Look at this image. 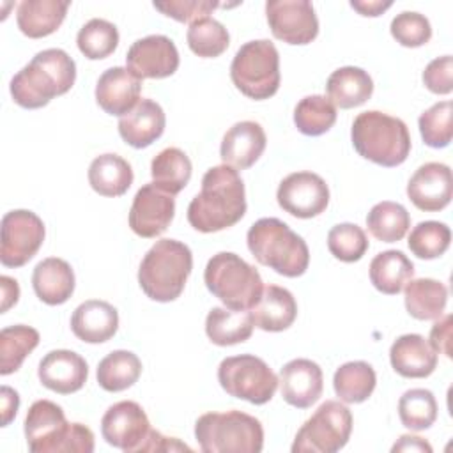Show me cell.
Wrapping results in <instances>:
<instances>
[{"label": "cell", "instance_id": "6da1fadb", "mask_svg": "<svg viewBox=\"0 0 453 453\" xmlns=\"http://www.w3.org/2000/svg\"><path fill=\"white\" fill-rule=\"evenodd\" d=\"M246 212L244 182L235 168L219 165L202 177L200 193L188 205L189 225L203 234L234 226Z\"/></svg>", "mask_w": 453, "mask_h": 453}, {"label": "cell", "instance_id": "7a4b0ae2", "mask_svg": "<svg viewBox=\"0 0 453 453\" xmlns=\"http://www.w3.org/2000/svg\"><path fill=\"white\" fill-rule=\"evenodd\" d=\"M76 80L74 60L60 48L39 51L11 80L14 103L27 110L46 106L53 97L71 90Z\"/></svg>", "mask_w": 453, "mask_h": 453}, {"label": "cell", "instance_id": "3957f363", "mask_svg": "<svg viewBox=\"0 0 453 453\" xmlns=\"http://www.w3.org/2000/svg\"><path fill=\"white\" fill-rule=\"evenodd\" d=\"M25 437L32 453H92L94 434L81 423H67L60 405L37 400L25 418Z\"/></svg>", "mask_w": 453, "mask_h": 453}, {"label": "cell", "instance_id": "277c9868", "mask_svg": "<svg viewBox=\"0 0 453 453\" xmlns=\"http://www.w3.org/2000/svg\"><path fill=\"white\" fill-rule=\"evenodd\" d=\"M248 250L255 260L281 276L297 278L306 273L310 251L301 235L278 218H260L246 235Z\"/></svg>", "mask_w": 453, "mask_h": 453}, {"label": "cell", "instance_id": "5b68a950", "mask_svg": "<svg viewBox=\"0 0 453 453\" xmlns=\"http://www.w3.org/2000/svg\"><path fill=\"white\" fill-rule=\"evenodd\" d=\"M356 152L386 168L402 165L411 152V134L402 119L368 110L359 113L350 129Z\"/></svg>", "mask_w": 453, "mask_h": 453}, {"label": "cell", "instance_id": "8992f818", "mask_svg": "<svg viewBox=\"0 0 453 453\" xmlns=\"http://www.w3.org/2000/svg\"><path fill=\"white\" fill-rule=\"evenodd\" d=\"M191 269L193 255L184 242L159 239L140 264L138 283L149 299L170 303L182 294Z\"/></svg>", "mask_w": 453, "mask_h": 453}, {"label": "cell", "instance_id": "52a82bcc", "mask_svg": "<svg viewBox=\"0 0 453 453\" xmlns=\"http://www.w3.org/2000/svg\"><path fill=\"white\" fill-rule=\"evenodd\" d=\"M195 437L203 453H258L264 446L262 423L241 411L202 414Z\"/></svg>", "mask_w": 453, "mask_h": 453}, {"label": "cell", "instance_id": "ba28073f", "mask_svg": "<svg viewBox=\"0 0 453 453\" xmlns=\"http://www.w3.org/2000/svg\"><path fill=\"white\" fill-rule=\"evenodd\" d=\"M203 281L207 290L230 310H251L264 290L258 271L230 251L212 255L205 265Z\"/></svg>", "mask_w": 453, "mask_h": 453}, {"label": "cell", "instance_id": "9c48e42d", "mask_svg": "<svg viewBox=\"0 0 453 453\" xmlns=\"http://www.w3.org/2000/svg\"><path fill=\"white\" fill-rule=\"evenodd\" d=\"M230 78L237 90L255 101L273 97L280 88V55L267 39L242 44L230 65Z\"/></svg>", "mask_w": 453, "mask_h": 453}, {"label": "cell", "instance_id": "30bf717a", "mask_svg": "<svg viewBox=\"0 0 453 453\" xmlns=\"http://www.w3.org/2000/svg\"><path fill=\"white\" fill-rule=\"evenodd\" d=\"M352 432V414L347 405L326 400L296 434L292 453H336Z\"/></svg>", "mask_w": 453, "mask_h": 453}, {"label": "cell", "instance_id": "8fae6325", "mask_svg": "<svg viewBox=\"0 0 453 453\" xmlns=\"http://www.w3.org/2000/svg\"><path fill=\"white\" fill-rule=\"evenodd\" d=\"M218 380L230 396L255 405L267 403L278 388L276 373L253 354L225 357L218 366Z\"/></svg>", "mask_w": 453, "mask_h": 453}, {"label": "cell", "instance_id": "7c38bea8", "mask_svg": "<svg viewBox=\"0 0 453 453\" xmlns=\"http://www.w3.org/2000/svg\"><path fill=\"white\" fill-rule=\"evenodd\" d=\"M42 219L27 209H16L2 218L0 262L5 267H21L34 258L44 241Z\"/></svg>", "mask_w": 453, "mask_h": 453}, {"label": "cell", "instance_id": "4fadbf2b", "mask_svg": "<svg viewBox=\"0 0 453 453\" xmlns=\"http://www.w3.org/2000/svg\"><path fill=\"white\" fill-rule=\"evenodd\" d=\"M265 18L273 35L287 44H308L319 35V19L308 0H267Z\"/></svg>", "mask_w": 453, "mask_h": 453}, {"label": "cell", "instance_id": "5bb4252c", "mask_svg": "<svg viewBox=\"0 0 453 453\" xmlns=\"http://www.w3.org/2000/svg\"><path fill=\"white\" fill-rule=\"evenodd\" d=\"M276 200L285 212L310 219L326 211L329 188L326 180L313 172H294L280 182Z\"/></svg>", "mask_w": 453, "mask_h": 453}, {"label": "cell", "instance_id": "9a60e30c", "mask_svg": "<svg viewBox=\"0 0 453 453\" xmlns=\"http://www.w3.org/2000/svg\"><path fill=\"white\" fill-rule=\"evenodd\" d=\"M150 432V423L142 409L133 400H122L108 407L101 419L103 439L122 451L140 453L142 444L145 442Z\"/></svg>", "mask_w": 453, "mask_h": 453}, {"label": "cell", "instance_id": "2e32d148", "mask_svg": "<svg viewBox=\"0 0 453 453\" xmlns=\"http://www.w3.org/2000/svg\"><path fill=\"white\" fill-rule=\"evenodd\" d=\"M127 69L138 78L161 80L172 76L179 67V51L166 35H147L131 44L126 55Z\"/></svg>", "mask_w": 453, "mask_h": 453}, {"label": "cell", "instance_id": "e0dca14e", "mask_svg": "<svg viewBox=\"0 0 453 453\" xmlns=\"http://www.w3.org/2000/svg\"><path fill=\"white\" fill-rule=\"evenodd\" d=\"M173 214V196L149 182L142 186L133 198L129 209V226L136 235L143 239H154L168 228Z\"/></svg>", "mask_w": 453, "mask_h": 453}, {"label": "cell", "instance_id": "ac0fdd59", "mask_svg": "<svg viewBox=\"0 0 453 453\" xmlns=\"http://www.w3.org/2000/svg\"><path fill=\"white\" fill-rule=\"evenodd\" d=\"M407 196L419 211H442L453 196L449 166L435 161L421 165L407 182Z\"/></svg>", "mask_w": 453, "mask_h": 453}, {"label": "cell", "instance_id": "d6986e66", "mask_svg": "<svg viewBox=\"0 0 453 453\" xmlns=\"http://www.w3.org/2000/svg\"><path fill=\"white\" fill-rule=\"evenodd\" d=\"M37 375L44 388L58 395H71L80 391L87 382L88 366L80 354L67 349H57L41 359Z\"/></svg>", "mask_w": 453, "mask_h": 453}, {"label": "cell", "instance_id": "ffe728a7", "mask_svg": "<svg viewBox=\"0 0 453 453\" xmlns=\"http://www.w3.org/2000/svg\"><path fill=\"white\" fill-rule=\"evenodd\" d=\"M283 400L297 409L311 407L322 395L324 375L320 366L311 359H292L281 372L280 380Z\"/></svg>", "mask_w": 453, "mask_h": 453}, {"label": "cell", "instance_id": "44dd1931", "mask_svg": "<svg viewBox=\"0 0 453 453\" xmlns=\"http://www.w3.org/2000/svg\"><path fill=\"white\" fill-rule=\"evenodd\" d=\"M142 80L127 67L106 69L96 83V101L110 115L122 117L129 113L140 101Z\"/></svg>", "mask_w": 453, "mask_h": 453}, {"label": "cell", "instance_id": "7402d4cb", "mask_svg": "<svg viewBox=\"0 0 453 453\" xmlns=\"http://www.w3.org/2000/svg\"><path fill=\"white\" fill-rule=\"evenodd\" d=\"M265 133L262 126L255 120L235 122L223 136L219 156L223 165H228L235 170H246L253 166L262 152L265 150Z\"/></svg>", "mask_w": 453, "mask_h": 453}, {"label": "cell", "instance_id": "603a6c76", "mask_svg": "<svg viewBox=\"0 0 453 453\" xmlns=\"http://www.w3.org/2000/svg\"><path fill=\"white\" fill-rule=\"evenodd\" d=\"M165 126L163 108L152 99H140L129 113L119 119V134L127 145L145 149L163 134Z\"/></svg>", "mask_w": 453, "mask_h": 453}, {"label": "cell", "instance_id": "cb8c5ba5", "mask_svg": "<svg viewBox=\"0 0 453 453\" xmlns=\"http://www.w3.org/2000/svg\"><path fill=\"white\" fill-rule=\"evenodd\" d=\"M393 370L407 379H425L437 368V352L421 334H402L389 349Z\"/></svg>", "mask_w": 453, "mask_h": 453}, {"label": "cell", "instance_id": "d4e9b609", "mask_svg": "<svg viewBox=\"0 0 453 453\" xmlns=\"http://www.w3.org/2000/svg\"><path fill=\"white\" fill-rule=\"evenodd\" d=\"M71 329L85 343L108 342L119 329V311L106 301L88 299L73 311Z\"/></svg>", "mask_w": 453, "mask_h": 453}, {"label": "cell", "instance_id": "484cf974", "mask_svg": "<svg viewBox=\"0 0 453 453\" xmlns=\"http://www.w3.org/2000/svg\"><path fill=\"white\" fill-rule=\"evenodd\" d=\"M253 324L269 333H280L288 329L297 317V303L283 287L267 285L264 287L260 299L251 308Z\"/></svg>", "mask_w": 453, "mask_h": 453}, {"label": "cell", "instance_id": "4316f807", "mask_svg": "<svg viewBox=\"0 0 453 453\" xmlns=\"http://www.w3.org/2000/svg\"><path fill=\"white\" fill-rule=\"evenodd\" d=\"M32 287L42 303L50 306L64 304L74 292V273L65 260L50 257L35 265Z\"/></svg>", "mask_w": 453, "mask_h": 453}, {"label": "cell", "instance_id": "83f0119b", "mask_svg": "<svg viewBox=\"0 0 453 453\" xmlns=\"http://www.w3.org/2000/svg\"><path fill=\"white\" fill-rule=\"evenodd\" d=\"M67 9L69 2L62 0H23L16 11V23L27 37L41 39L62 25Z\"/></svg>", "mask_w": 453, "mask_h": 453}, {"label": "cell", "instance_id": "f1b7e54d", "mask_svg": "<svg viewBox=\"0 0 453 453\" xmlns=\"http://www.w3.org/2000/svg\"><path fill=\"white\" fill-rule=\"evenodd\" d=\"M326 92L334 106L349 110L365 104L372 97L373 81L365 69L345 65L329 74Z\"/></svg>", "mask_w": 453, "mask_h": 453}, {"label": "cell", "instance_id": "f546056e", "mask_svg": "<svg viewBox=\"0 0 453 453\" xmlns=\"http://www.w3.org/2000/svg\"><path fill=\"white\" fill-rule=\"evenodd\" d=\"M253 319L248 310L212 308L205 319L207 338L219 347L237 345L250 340L253 333Z\"/></svg>", "mask_w": 453, "mask_h": 453}, {"label": "cell", "instance_id": "4dcf8cb0", "mask_svg": "<svg viewBox=\"0 0 453 453\" xmlns=\"http://www.w3.org/2000/svg\"><path fill=\"white\" fill-rule=\"evenodd\" d=\"M88 184L101 196H120L133 184V168L117 154H101L88 166Z\"/></svg>", "mask_w": 453, "mask_h": 453}, {"label": "cell", "instance_id": "1f68e13d", "mask_svg": "<svg viewBox=\"0 0 453 453\" xmlns=\"http://www.w3.org/2000/svg\"><path fill=\"white\" fill-rule=\"evenodd\" d=\"M412 276L414 264L403 251L386 250L370 262V281L382 294L395 296L402 292Z\"/></svg>", "mask_w": 453, "mask_h": 453}, {"label": "cell", "instance_id": "d6a6232c", "mask_svg": "<svg viewBox=\"0 0 453 453\" xmlns=\"http://www.w3.org/2000/svg\"><path fill=\"white\" fill-rule=\"evenodd\" d=\"M405 308L418 320H435L444 313L448 303V288L444 283L432 278H418L407 281Z\"/></svg>", "mask_w": 453, "mask_h": 453}, {"label": "cell", "instance_id": "836d02e7", "mask_svg": "<svg viewBox=\"0 0 453 453\" xmlns=\"http://www.w3.org/2000/svg\"><path fill=\"white\" fill-rule=\"evenodd\" d=\"M191 172L193 166L189 157L177 147L163 149L150 163L152 184L172 196L188 186Z\"/></svg>", "mask_w": 453, "mask_h": 453}, {"label": "cell", "instance_id": "e575fe53", "mask_svg": "<svg viewBox=\"0 0 453 453\" xmlns=\"http://www.w3.org/2000/svg\"><path fill=\"white\" fill-rule=\"evenodd\" d=\"M96 375L104 391L119 393L140 379L142 361L131 350H113L99 361Z\"/></svg>", "mask_w": 453, "mask_h": 453}, {"label": "cell", "instance_id": "d590c367", "mask_svg": "<svg viewBox=\"0 0 453 453\" xmlns=\"http://www.w3.org/2000/svg\"><path fill=\"white\" fill-rule=\"evenodd\" d=\"M375 384V370L366 361H349L342 365L333 377L334 393L345 403H361L368 400Z\"/></svg>", "mask_w": 453, "mask_h": 453}, {"label": "cell", "instance_id": "8d00e7d4", "mask_svg": "<svg viewBox=\"0 0 453 453\" xmlns=\"http://www.w3.org/2000/svg\"><path fill=\"white\" fill-rule=\"evenodd\" d=\"M39 333L30 326H9L0 331V373L19 370L25 357L39 345Z\"/></svg>", "mask_w": 453, "mask_h": 453}, {"label": "cell", "instance_id": "74e56055", "mask_svg": "<svg viewBox=\"0 0 453 453\" xmlns=\"http://www.w3.org/2000/svg\"><path fill=\"white\" fill-rule=\"evenodd\" d=\"M366 226L377 241L396 242L407 234L411 226V216L402 203L384 200L370 209L366 216Z\"/></svg>", "mask_w": 453, "mask_h": 453}, {"label": "cell", "instance_id": "f35d334b", "mask_svg": "<svg viewBox=\"0 0 453 453\" xmlns=\"http://www.w3.org/2000/svg\"><path fill=\"white\" fill-rule=\"evenodd\" d=\"M336 122V106L326 96H306L294 108V124L306 136H320Z\"/></svg>", "mask_w": 453, "mask_h": 453}, {"label": "cell", "instance_id": "ab89813d", "mask_svg": "<svg viewBox=\"0 0 453 453\" xmlns=\"http://www.w3.org/2000/svg\"><path fill=\"white\" fill-rule=\"evenodd\" d=\"M398 416L409 430H426L437 419V402L432 391L414 388L405 391L398 400Z\"/></svg>", "mask_w": 453, "mask_h": 453}, {"label": "cell", "instance_id": "60d3db41", "mask_svg": "<svg viewBox=\"0 0 453 453\" xmlns=\"http://www.w3.org/2000/svg\"><path fill=\"white\" fill-rule=\"evenodd\" d=\"M76 44L87 58L101 60L115 51L119 44V30L113 23L103 18H94L80 28Z\"/></svg>", "mask_w": 453, "mask_h": 453}, {"label": "cell", "instance_id": "b9f144b4", "mask_svg": "<svg viewBox=\"0 0 453 453\" xmlns=\"http://www.w3.org/2000/svg\"><path fill=\"white\" fill-rule=\"evenodd\" d=\"M186 39L189 50L202 58L219 57L223 51H226L230 44L228 30L223 27V23L212 18H202L198 21H193L188 28Z\"/></svg>", "mask_w": 453, "mask_h": 453}, {"label": "cell", "instance_id": "7bdbcfd3", "mask_svg": "<svg viewBox=\"0 0 453 453\" xmlns=\"http://www.w3.org/2000/svg\"><path fill=\"white\" fill-rule=\"evenodd\" d=\"M451 242V230L441 221H421L409 234V250L423 260H432L446 253Z\"/></svg>", "mask_w": 453, "mask_h": 453}, {"label": "cell", "instance_id": "ee69618b", "mask_svg": "<svg viewBox=\"0 0 453 453\" xmlns=\"http://www.w3.org/2000/svg\"><path fill=\"white\" fill-rule=\"evenodd\" d=\"M453 104L451 101H441L423 111L418 119L419 133L428 147L442 149L448 147L453 136Z\"/></svg>", "mask_w": 453, "mask_h": 453}, {"label": "cell", "instance_id": "f6af8a7d", "mask_svg": "<svg viewBox=\"0 0 453 453\" xmlns=\"http://www.w3.org/2000/svg\"><path fill=\"white\" fill-rule=\"evenodd\" d=\"M327 248L340 262H357L368 250V237L354 223H338L327 234Z\"/></svg>", "mask_w": 453, "mask_h": 453}, {"label": "cell", "instance_id": "bcb514c9", "mask_svg": "<svg viewBox=\"0 0 453 453\" xmlns=\"http://www.w3.org/2000/svg\"><path fill=\"white\" fill-rule=\"evenodd\" d=\"M391 35L405 48H419L432 37L430 21L414 11H403L391 21Z\"/></svg>", "mask_w": 453, "mask_h": 453}, {"label": "cell", "instance_id": "7dc6e473", "mask_svg": "<svg viewBox=\"0 0 453 453\" xmlns=\"http://www.w3.org/2000/svg\"><path fill=\"white\" fill-rule=\"evenodd\" d=\"M154 9L163 12L168 18H173L180 23H193L202 18H209V14L221 7L218 2L211 0H166V2H154Z\"/></svg>", "mask_w": 453, "mask_h": 453}, {"label": "cell", "instance_id": "c3c4849f", "mask_svg": "<svg viewBox=\"0 0 453 453\" xmlns=\"http://www.w3.org/2000/svg\"><path fill=\"white\" fill-rule=\"evenodd\" d=\"M423 83L434 94H449L453 90V58L451 55L434 58L423 71Z\"/></svg>", "mask_w": 453, "mask_h": 453}, {"label": "cell", "instance_id": "681fc988", "mask_svg": "<svg viewBox=\"0 0 453 453\" xmlns=\"http://www.w3.org/2000/svg\"><path fill=\"white\" fill-rule=\"evenodd\" d=\"M432 349L446 357H451V315H441L435 319V324L430 329Z\"/></svg>", "mask_w": 453, "mask_h": 453}, {"label": "cell", "instance_id": "f907efd6", "mask_svg": "<svg viewBox=\"0 0 453 453\" xmlns=\"http://www.w3.org/2000/svg\"><path fill=\"white\" fill-rule=\"evenodd\" d=\"M142 451H191V448L180 442L177 437H166L161 432L150 428L145 442L140 448V453Z\"/></svg>", "mask_w": 453, "mask_h": 453}, {"label": "cell", "instance_id": "816d5d0a", "mask_svg": "<svg viewBox=\"0 0 453 453\" xmlns=\"http://www.w3.org/2000/svg\"><path fill=\"white\" fill-rule=\"evenodd\" d=\"M0 393H2V426H7L18 412L19 395L9 386H2Z\"/></svg>", "mask_w": 453, "mask_h": 453}, {"label": "cell", "instance_id": "f5cc1de1", "mask_svg": "<svg viewBox=\"0 0 453 453\" xmlns=\"http://www.w3.org/2000/svg\"><path fill=\"white\" fill-rule=\"evenodd\" d=\"M0 285H2V308H0V311L5 313L11 306H14L18 303V299H19V285L11 276H2L0 278Z\"/></svg>", "mask_w": 453, "mask_h": 453}, {"label": "cell", "instance_id": "db71d44e", "mask_svg": "<svg viewBox=\"0 0 453 453\" xmlns=\"http://www.w3.org/2000/svg\"><path fill=\"white\" fill-rule=\"evenodd\" d=\"M393 5V2H382V0H352L350 7L356 9L361 16H379L382 14L386 9H389Z\"/></svg>", "mask_w": 453, "mask_h": 453}, {"label": "cell", "instance_id": "11a10c76", "mask_svg": "<svg viewBox=\"0 0 453 453\" xmlns=\"http://www.w3.org/2000/svg\"><path fill=\"white\" fill-rule=\"evenodd\" d=\"M391 451H426L432 453V446L418 435H402L398 439V442H395V446L391 448Z\"/></svg>", "mask_w": 453, "mask_h": 453}]
</instances>
